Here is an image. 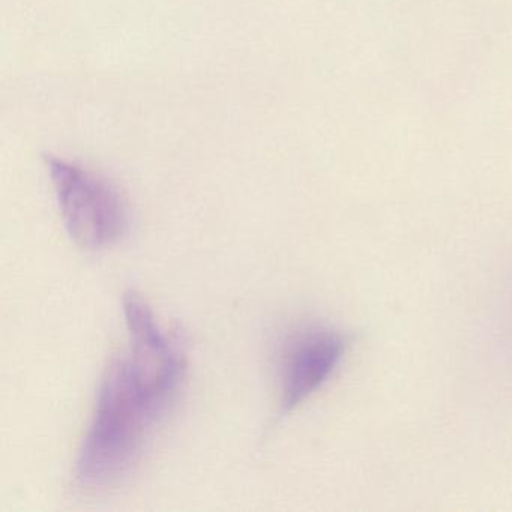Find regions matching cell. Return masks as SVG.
I'll list each match as a JSON object with an SVG mask.
<instances>
[{"instance_id": "1", "label": "cell", "mask_w": 512, "mask_h": 512, "mask_svg": "<svg viewBox=\"0 0 512 512\" xmlns=\"http://www.w3.org/2000/svg\"><path fill=\"white\" fill-rule=\"evenodd\" d=\"M124 313L128 346L104 371L74 464V485L91 493L118 487L139 469L175 410L187 377L182 331L161 328L136 290L125 293Z\"/></svg>"}, {"instance_id": "2", "label": "cell", "mask_w": 512, "mask_h": 512, "mask_svg": "<svg viewBox=\"0 0 512 512\" xmlns=\"http://www.w3.org/2000/svg\"><path fill=\"white\" fill-rule=\"evenodd\" d=\"M50 173L65 229L80 248L107 250L127 238L130 212L110 182L59 160H50Z\"/></svg>"}, {"instance_id": "3", "label": "cell", "mask_w": 512, "mask_h": 512, "mask_svg": "<svg viewBox=\"0 0 512 512\" xmlns=\"http://www.w3.org/2000/svg\"><path fill=\"white\" fill-rule=\"evenodd\" d=\"M343 352V337L316 323H302L280 335L274 353L280 380V406L275 422L290 415L326 382Z\"/></svg>"}]
</instances>
